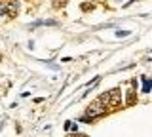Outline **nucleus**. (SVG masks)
<instances>
[{"instance_id": "1", "label": "nucleus", "mask_w": 152, "mask_h": 137, "mask_svg": "<svg viewBox=\"0 0 152 137\" xmlns=\"http://www.w3.org/2000/svg\"><path fill=\"white\" fill-rule=\"evenodd\" d=\"M107 105H108V93H103L99 95L91 105L88 107V118H97V116H103L104 111H107Z\"/></svg>"}, {"instance_id": "2", "label": "nucleus", "mask_w": 152, "mask_h": 137, "mask_svg": "<svg viewBox=\"0 0 152 137\" xmlns=\"http://www.w3.org/2000/svg\"><path fill=\"white\" fill-rule=\"evenodd\" d=\"M108 105L112 108L120 107L122 105V93L118 92V89H112V92H108Z\"/></svg>"}, {"instance_id": "3", "label": "nucleus", "mask_w": 152, "mask_h": 137, "mask_svg": "<svg viewBox=\"0 0 152 137\" xmlns=\"http://www.w3.org/2000/svg\"><path fill=\"white\" fill-rule=\"evenodd\" d=\"M17 10H19V2H17V0H12V2H8V4H6V13H8L10 17L15 15Z\"/></svg>"}, {"instance_id": "4", "label": "nucleus", "mask_w": 152, "mask_h": 137, "mask_svg": "<svg viewBox=\"0 0 152 137\" xmlns=\"http://www.w3.org/2000/svg\"><path fill=\"white\" fill-rule=\"evenodd\" d=\"M142 80H145V84H142V93H148L150 88H152V82H150L148 78H142Z\"/></svg>"}, {"instance_id": "5", "label": "nucleus", "mask_w": 152, "mask_h": 137, "mask_svg": "<svg viewBox=\"0 0 152 137\" xmlns=\"http://www.w3.org/2000/svg\"><path fill=\"white\" fill-rule=\"evenodd\" d=\"M127 93H129V95H127V105H133V103H135V92L131 89V92H127Z\"/></svg>"}, {"instance_id": "6", "label": "nucleus", "mask_w": 152, "mask_h": 137, "mask_svg": "<svg viewBox=\"0 0 152 137\" xmlns=\"http://www.w3.org/2000/svg\"><path fill=\"white\" fill-rule=\"evenodd\" d=\"M127 34H129V31H118V32H116L118 38H124V36H127Z\"/></svg>"}, {"instance_id": "7", "label": "nucleus", "mask_w": 152, "mask_h": 137, "mask_svg": "<svg viewBox=\"0 0 152 137\" xmlns=\"http://www.w3.org/2000/svg\"><path fill=\"white\" fill-rule=\"evenodd\" d=\"M53 2L57 4V6H59V4H61V6H63V4H66V2H69V0H53Z\"/></svg>"}, {"instance_id": "8", "label": "nucleus", "mask_w": 152, "mask_h": 137, "mask_svg": "<svg viewBox=\"0 0 152 137\" xmlns=\"http://www.w3.org/2000/svg\"><path fill=\"white\" fill-rule=\"evenodd\" d=\"M82 10L88 12V10H91V6H89V4H82Z\"/></svg>"}, {"instance_id": "9", "label": "nucleus", "mask_w": 152, "mask_h": 137, "mask_svg": "<svg viewBox=\"0 0 152 137\" xmlns=\"http://www.w3.org/2000/svg\"><path fill=\"white\" fill-rule=\"evenodd\" d=\"M93 2H101V0H93Z\"/></svg>"}]
</instances>
